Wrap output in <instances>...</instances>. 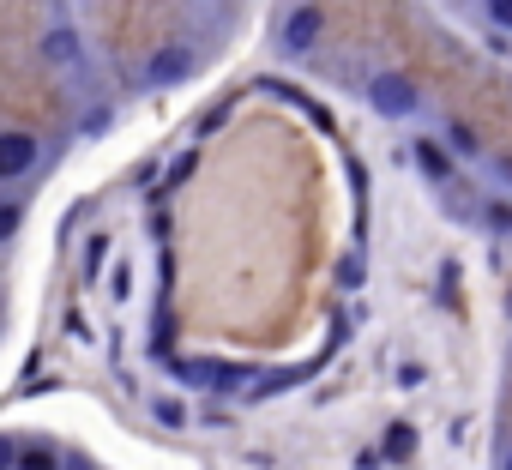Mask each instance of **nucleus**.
Returning <instances> with one entry per match:
<instances>
[{"mask_svg":"<svg viewBox=\"0 0 512 470\" xmlns=\"http://www.w3.org/2000/svg\"><path fill=\"white\" fill-rule=\"evenodd\" d=\"M362 103H368L380 121H392V127H404V121H422V115H428V97H422V85H416L410 73H398V67H380V73H368V85H362Z\"/></svg>","mask_w":512,"mask_h":470,"instance_id":"f257e3e1","label":"nucleus"},{"mask_svg":"<svg viewBox=\"0 0 512 470\" xmlns=\"http://www.w3.org/2000/svg\"><path fill=\"white\" fill-rule=\"evenodd\" d=\"M193 73H199V49L175 37V43H157V49L145 55L139 85H145V91H181V85H193Z\"/></svg>","mask_w":512,"mask_h":470,"instance_id":"f03ea898","label":"nucleus"},{"mask_svg":"<svg viewBox=\"0 0 512 470\" xmlns=\"http://www.w3.org/2000/svg\"><path fill=\"white\" fill-rule=\"evenodd\" d=\"M320 43H326V7L296 0V7L284 13V25H278V55H284V61H302V55H314Z\"/></svg>","mask_w":512,"mask_h":470,"instance_id":"7ed1b4c3","label":"nucleus"},{"mask_svg":"<svg viewBox=\"0 0 512 470\" xmlns=\"http://www.w3.org/2000/svg\"><path fill=\"white\" fill-rule=\"evenodd\" d=\"M37 169H43V139L37 133H25V127L0 133V187H25Z\"/></svg>","mask_w":512,"mask_h":470,"instance_id":"20e7f679","label":"nucleus"},{"mask_svg":"<svg viewBox=\"0 0 512 470\" xmlns=\"http://www.w3.org/2000/svg\"><path fill=\"white\" fill-rule=\"evenodd\" d=\"M37 55H43V67H55V73H73V67L85 61V37H79V25H73V19H55V25H43V37H37Z\"/></svg>","mask_w":512,"mask_h":470,"instance_id":"39448f33","label":"nucleus"},{"mask_svg":"<svg viewBox=\"0 0 512 470\" xmlns=\"http://www.w3.org/2000/svg\"><path fill=\"white\" fill-rule=\"evenodd\" d=\"M410 157H416V169H422L428 187H452V181H458V163H464V157H458L446 139H434V133L410 139Z\"/></svg>","mask_w":512,"mask_h":470,"instance_id":"423d86ee","label":"nucleus"},{"mask_svg":"<svg viewBox=\"0 0 512 470\" xmlns=\"http://www.w3.org/2000/svg\"><path fill=\"white\" fill-rule=\"evenodd\" d=\"M145 416H151L157 428H175V434L193 428V410H187V398H175V392H151V398H145Z\"/></svg>","mask_w":512,"mask_h":470,"instance_id":"0eeeda50","label":"nucleus"},{"mask_svg":"<svg viewBox=\"0 0 512 470\" xmlns=\"http://www.w3.org/2000/svg\"><path fill=\"white\" fill-rule=\"evenodd\" d=\"M434 127H440V139H446V145H452L464 163H482V157H488V145L476 139V127H470V121H446V115H440Z\"/></svg>","mask_w":512,"mask_h":470,"instance_id":"6e6552de","label":"nucleus"},{"mask_svg":"<svg viewBox=\"0 0 512 470\" xmlns=\"http://www.w3.org/2000/svg\"><path fill=\"white\" fill-rule=\"evenodd\" d=\"M109 254H115V235H109V229H91V235H85V254H79V272H85V284H97V278H103Z\"/></svg>","mask_w":512,"mask_h":470,"instance_id":"1a4fd4ad","label":"nucleus"},{"mask_svg":"<svg viewBox=\"0 0 512 470\" xmlns=\"http://www.w3.org/2000/svg\"><path fill=\"white\" fill-rule=\"evenodd\" d=\"M476 217H482V229L494 235V242H512V199H506V193H488Z\"/></svg>","mask_w":512,"mask_h":470,"instance_id":"9d476101","label":"nucleus"},{"mask_svg":"<svg viewBox=\"0 0 512 470\" xmlns=\"http://www.w3.org/2000/svg\"><path fill=\"white\" fill-rule=\"evenodd\" d=\"M25 229V187H0V242H19Z\"/></svg>","mask_w":512,"mask_h":470,"instance_id":"9b49d317","label":"nucleus"},{"mask_svg":"<svg viewBox=\"0 0 512 470\" xmlns=\"http://www.w3.org/2000/svg\"><path fill=\"white\" fill-rule=\"evenodd\" d=\"M115 127V103H91L85 115H79V127H73V139H103Z\"/></svg>","mask_w":512,"mask_h":470,"instance_id":"f8f14e48","label":"nucleus"},{"mask_svg":"<svg viewBox=\"0 0 512 470\" xmlns=\"http://www.w3.org/2000/svg\"><path fill=\"white\" fill-rule=\"evenodd\" d=\"M380 452H386V458H410V452H416V434H410V422H392V434L380 440Z\"/></svg>","mask_w":512,"mask_h":470,"instance_id":"ddd939ff","label":"nucleus"},{"mask_svg":"<svg viewBox=\"0 0 512 470\" xmlns=\"http://www.w3.org/2000/svg\"><path fill=\"white\" fill-rule=\"evenodd\" d=\"M19 470H61V452H55V446H25Z\"/></svg>","mask_w":512,"mask_h":470,"instance_id":"4468645a","label":"nucleus"},{"mask_svg":"<svg viewBox=\"0 0 512 470\" xmlns=\"http://www.w3.org/2000/svg\"><path fill=\"white\" fill-rule=\"evenodd\" d=\"M482 19H488L500 37H512V0H482Z\"/></svg>","mask_w":512,"mask_h":470,"instance_id":"2eb2a0df","label":"nucleus"},{"mask_svg":"<svg viewBox=\"0 0 512 470\" xmlns=\"http://www.w3.org/2000/svg\"><path fill=\"white\" fill-rule=\"evenodd\" d=\"M362 272H368L362 254H344V260H338V290H362Z\"/></svg>","mask_w":512,"mask_h":470,"instance_id":"dca6fc26","label":"nucleus"},{"mask_svg":"<svg viewBox=\"0 0 512 470\" xmlns=\"http://www.w3.org/2000/svg\"><path fill=\"white\" fill-rule=\"evenodd\" d=\"M193 169H199V151H187V157H175V169H169V187H181V181H187Z\"/></svg>","mask_w":512,"mask_h":470,"instance_id":"f3484780","label":"nucleus"},{"mask_svg":"<svg viewBox=\"0 0 512 470\" xmlns=\"http://www.w3.org/2000/svg\"><path fill=\"white\" fill-rule=\"evenodd\" d=\"M482 163H488V169H494V175H500V181L512 187V157H482Z\"/></svg>","mask_w":512,"mask_h":470,"instance_id":"a211bd4d","label":"nucleus"},{"mask_svg":"<svg viewBox=\"0 0 512 470\" xmlns=\"http://www.w3.org/2000/svg\"><path fill=\"white\" fill-rule=\"evenodd\" d=\"M500 470H512V452H500Z\"/></svg>","mask_w":512,"mask_h":470,"instance_id":"6ab92c4d","label":"nucleus"}]
</instances>
